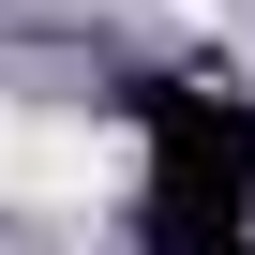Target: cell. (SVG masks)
<instances>
[{
  "instance_id": "7a4b0ae2",
  "label": "cell",
  "mask_w": 255,
  "mask_h": 255,
  "mask_svg": "<svg viewBox=\"0 0 255 255\" xmlns=\"http://www.w3.org/2000/svg\"><path fill=\"white\" fill-rule=\"evenodd\" d=\"M15 150H30V120H15V105H0V180H15Z\"/></svg>"
},
{
  "instance_id": "6da1fadb",
  "label": "cell",
  "mask_w": 255,
  "mask_h": 255,
  "mask_svg": "<svg viewBox=\"0 0 255 255\" xmlns=\"http://www.w3.org/2000/svg\"><path fill=\"white\" fill-rule=\"evenodd\" d=\"M120 180H135L120 120H30V150H15V195H120Z\"/></svg>"
}]
</instances>
